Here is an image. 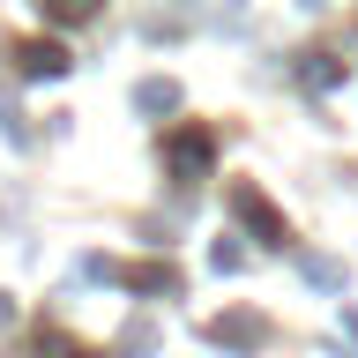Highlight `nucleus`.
<instances>
[{
	"mask_svg": "<svg viewBox=\"0 0 358 358\" xmlns=\"http://www.w3.org/2000/svg\"><path fill=\"white\" fill-rule=\"evenodd\" d=\"M231 209H239V217L254 224V231H262L268 246H284V224H276V209H268V201L254 194V187H231Z\"/></svg>",
	"mask_w": 358,
	"mask_h": 358,
	"instance_id": "1",
	"label": "nucleus"
},
{
	"mask_svg": "<svg viewBox=\"0 0 358 358\" xmlns=\"http://www.w3.org/2000/svg\"><path fill=\"white\" fill-rule=\"evenodd\" d=\"M134 105H142V112H172V83H142Z\"/></svg>",
	"mask_w": 358,
	"mask_h": 358,
	"instance_id": "5",
	"label": "nucleus"
},
{
	"mask_svg": "<svg viewBox=\"0 0 358 358\" xmlns=\"http://www.w3.org/2000/svg\"><path fill=\"white\" fill-rule=\"evenodd\" d=\"M0 321H8V299H0Z\"/></svg>",
	"mask_w": 358,
	"mask_h": 358,
	"instance_id": "7",
	"label": "nucleus"
},
{
	"mask_svg": "<svg viewBox=\"0 0 358 358\" xmlns=\"http://www.w3.org/2000/svg\"><path fill=\"white\" fill-rule=\"evenodd\" d=\"M217 343H262V321H254V313H231V321H217Z\"/></svg>",
	"mask_w": 358,
	"mask_h": 358,
	"instance_id": "3",
	"label": "nucleus"
},
{
	"mask_svg": "<svg viewBox=\"0 0 358 358\" xmlns=\"http://www.w3.org/2000/svg\"><path fill=\"white\" fill-rule=\"evenodd\" d=\"M60 67H67L60 45H30V52H22V75H60Z\"/></svg>",
	"mask_w": 358,
	"mask_h": 358,
	"instance_id": "4",
	"label": "nucleus"
},
{
	"mask_svg": "<svg viewBox=\"0 0 358 358\" xmlns=\"http://www.w3.org/2000/svg\"><path fill=\"white\" fill-rule=\"evenodd\" d=\"M172 164H179V172H201V164H209V134H179V142H172Z\"/></svg>",
	"mask_w": 358,
	"mask_h": 358,
	"instance_id": "2",
	"label": "nucleus"
},
{
	"mask_svg": "<svg viewBox=\"0 0 358 358\" xmlns=\"http://www.w3.org/2000/svg\"><path fill=\"white\" fill-rule=\"evenodd\" d=\"M52 15H60V22H83V15H90V0H52Z\"/></svg>",
	"mask_w": 358,
	"mask_h": 358,
	"instance_id": "6",
	"label": "nucleus"
}]
</instances>
